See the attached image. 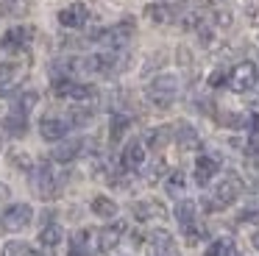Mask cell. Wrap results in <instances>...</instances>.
Returning <instances> with one entry per match:
<instances>
[{"mask_svg": "<svg viewBox=\"0 0 259 256\" xmlns=\"http://www.w3.org/2000/svg\"><path fill=\"white\" fill-rule=\"evenodd\" d=\"M53 92H56L59 98H73V100L95 98V87H90V83H75V81H70V78H56V81H53Z\"/></svg>", "mask_w": 259, "mask_h": 256, "instance_id": "7", "label": "cell"}, {"mask_svg": "<svg viewBox=\"0 0 259 256\" xmlns=\"http://www.w3.org/2000/svg\"><path fill=\"white\" fill-rule=\"evenodd\" d=\"M87 237H90L87 231H78V234H75V237H73V248H70V256H90V250L84 248Z\"/></svg>", "mask_w": 259, "mask_h": 256, "instance_id": "32", "label": "cell"}, {"mask_svg": "<svg viewBox=\"0 0 259 256\" xmlns=\"http://www.w3.org/2000/svg\"><path fill=\"white\" fill-rule=\"evenodd\" d=\"M3 131L12 134V137H23V134L28 131V120H25V114L12 111L9 117H3Z\"/></svg>", "mask_w": 259, "mask_h": 256, "instance_id": "19", "label": "cell"}, {"mask_svg": "<svg viewBox=\"0 0 259 256\" xmlns=\"http://www.w3.org/2000/svg\"><path fill=\"white\" fill-rule=\"evenodd\" d=\"M164 209L159 200H140V203H134V217L137 220H153V217H162Z\"/></svg>", "mask_w": 259, "mask_h": 256, "instance_id": "18", "label": "cell"}, {"mask_svg": "<svg viewBox=\"0 0 259 256\" xmlns=\"http://www.w3.org/2000/svg\"><path fill=\"white\" fill-rule=\"evenodd\" d=\"M245 178L251 187H259V156L245 153Z\"/></svg>", "mask_w": 259, "mask_h": 256, "instance_id": "27", "label": "cell"}, {"mask_svg": "<svg viewBox=\"0 0 259 256\" xmlns=\"http://www.w3.org/2000/svg\"><path fill=\"white\" fill-rule=\"evenodd\" d=\"M220 83H229V75H226L223 70H218V72L209 75V87H220Z\"/></svg>", "mask_w": 259, "mask_h": 256, "instance_id": "34", "label": "cell"}, {"mask_svg": "<svg viewBox=\"0 0 259 256\" xmlns=\"http://www.w3.org/2000/svg\"><path fill=\"white\" fill-rule=\"evenodd\" d=\"M123 231H125L123 223H112V226L101 228V231H98V248H101L103 253H109L112 248H117V245H120V237H123Z\"/></svg>", "mask_w": 259, "mask_h": 256, "instance_id": "12", "label": "cell"}, {"mask_svg": "<svg viewBox=\"0 0 259 256\" xmlns=\"http://www.w3.org/2000/svg\"><path fill=\"white\" fill-rule=\"evenodd\" d=\"M240 220H242V223H248V220H251V223H259V211H242Z\"/></svg>", "mask_w": 259, "mask_h": 256, "instance_id": "37", "label": "cell"}, {"mask_svg": "<svg viewBox=\"0 0 259 256\" xmlns=\"http://www.w3.org/2000/svg\"><path fill=\"white\" fill-rule=\"evenodd\" d=\"M62 226H56V223H48V226H42L39 231V242L45 245V248H56L59 242H62Z\"/></svg>", "mask_w": 259, "mask_h": 256, "instance_id": "20", "label": "cell"}, {"mask_svg": "<svg viewBox=\"0 0 259 256\" xmlns=\"http://www.w3.org/2000/svg\"><path fill=\"white\" fill-rule=\"evenodd\" d=\"M218 167H220L218 159H212V156H198V161H195V181H198V187H206V184L214 178Z\"/></svg>", "mask_w": 259, "mask_h": 256, "instance_id": "15", "label": "cell"}, {"mask_svg": "<svg viewBox=\"0 0 259 256\" xmlns=\"http://www.w3.org/2000/svg\"><path fill=\"white\" fill-rule=\"evenodd\" d=\"M220 125H229V128H245V125H248V117L229 111V114H220Z\"/></svg>", "mask_w": 259, "mask_h": 256, "instance_id": "31", "label": "cell"}, {"mask_svg": "<svg viewBox=\"0 0 259 256\" xmlns=\"http://www.w3.org/2000/svg\"><path fill=\"white\" fill-rule=\"evenodd\" d=\"M170 142V128H153V131L151 134H148V145H151V148L153 150H156V148H164V145H167Z\"/></svg>", "mask_w": 259, "mask_h": 256, "instance_id": "28", "label": "cell"}, {"mask_svg": "<svg viewBox=\"0 0 259 256\" xmlns=\"http://www.w3.org/2000/svg\"><path fill=\"white\" fill-rule=\"evenodd\" d=\"M31 181H34V192L39 198H56L59 187H62V178L53 173V164H48V161L34 167V178Z\"/></svg>", "mask_w": 259, "mask_h": 256, "instance_id": "4", "label": "cell"}, {"mask_svg": "<svg viewBox=\"0 0 259 256\" xmlns=\"http://www.w3.org/2000/svg\"><path fill=\"white\" fill-rule=\"evenodd\" d=\"M128 125H131V120L125 114H112V122H109V139H112V142H120L123 134L128 131Z\"/></svg>", "mask_w": 259, "mask_h": 256, "instance_id": "22", "label": "cell"}, {"mask_svg": "<svg viewBox=\"0 0 259 256\" xmlns=\"http://www.w3.org/2000/svg\"><path fill=\"white\" fill-rule=\"evenodd\" d=\"M248 128H251L253 137H259V114H251V117H248Z\"/></svg>", "mask_w": 259, "mask_h": 256, "instance_id": "36", "label": "cell"}, {"mask_svg": "<svg viewBox=\"0 0 259 256\" xmlns=\"http://www.w3.org/2000/svg\"><path fill=\"white\" fill-rule=\"evenodd\" d=\"M12 159L17 161V167H23V170H31V159L25 153H12Z\"/></svg>", "mask_w": 259, "mask_h": 256, "instance_id": "35", "label": "cell"}, {"mask_svg": "<svg viewBox=\"0 0 259 256\" xmlns=\"http://www.w3.org/2000/svg\"><path fill=\"white\" fill-rule=\"evenodd\" d=\"M206 256H234V242H231L229 237L214 239V242L206 248Z\"/></svg>", "mask_w": 259, "mask_h": 256, "instance_id": "25", "label": "cell"}, {"mask_svg": "<svg viewBox=\"0 0 259 256\" xmlns=\"http://www.w3.org/2000/svg\"><path fill=\"white\" fill-rule=\"evenodd\" d=\"M145 17L151 22H170V9L164 3H151L145 6Z\"/></svg>", "mask_w": 259, "mask_h": 256, "instance_id": "26", "label": "cell"}, {"mask_svg": "<svg viewBox=\"0 0 259 256\" xmlns=\"http://www.w3.org/2000/svg\"><path fill=\"white\" fill-rule=\"evenodd\" d=\"M142 164H145V145H142L140 139H134V142H128L123 150V167L125 170H140Z\"/></svg>", "mask_w": 259, "mask_h": 256, "instance_id": "14", "label": "cell"}, {"mask_svg": "<svg viewBox=\"0 0 259 256\" xmlns=\"http://www.w3.org/2000/svg\"><path fill=\"white\" fill-rule=\"evenodd\" d=\"M67 131H70V122L62 120V117H45V120L39 122V134H42V139H48V142L64 139Z\"/></svg>", "mask_w": 259, "mask_h": 256, "instance_id": "10", "label": "cell"}, {"mask_svg": "<svg viewBox=\"0 0 259 256\" xmlns=\"http://www.w3.org/2000/svg\"><path fill=\"white\" fill-rule=\"evenodd\" d=\"M259 81V72H256V64L253 61H240L234 70L229 72V87L231 92H251Z\"/></svg>", "mask_w": 259, "mask_h": 256, "instance_id": "5", "label": "cell"}, {"mask_svg": "<svg viewBox=\"0 0 259 256\" xmlns=\"http://www.w3.org/2000/svg\"><path fill=\"white\" fill-rule=\"evenodd\" d=\"M167 192L173 195V198H179V195L184 192V173H170L167 176Z\"/></svg>", "mask_w": 259, "mask_h": 256, "instance_id": "29", "label": "cell"}, {"mask_svg": "<svg viewBox=\"0 0 259 256\" xmlns=\"http://www.w3.org/2000/svg\"><path fill=\"white\" fill-rule=\"evenodd\" d=\"M90 20V6L87 3H70L67 9L59 11V22L64 28H84Z\"/></svg>", "mask_w": 259, "mask_h": 256, "instance_id": "8", "label": "cell"}, {"mask_svg": "<svg viewBox=\"0 0 259 256\" xmlns=\"http://www.w3.org/2000/svg\"><path fill=\"white\" fill-rule=\"evenodd\" d=\"M176 220H179V226L184 231L195 228V203L192 200H179V206H176Z\"/></svg>", "mask_w": 259, "mask_h": 256, "instance_id": "17", "label": "cell"}, {"mask_svg": "<svg viewBox=\"0 0 259 256\" xmlns=\"http://www.w3.org/2000/svg\"><path fill=\"white\" fill-rule=\"evenodd\" d=\"M36 100H39V95H36V92H23V95L14 98L12 111H17V114H28V111L36 106Z\"/></svg>", "mask_w": 259, "mask_h": 256, "instance_id": "23", "label": "cell"}, {"mask_svg": "<svg viewBox=\"0 0 259 256\" xmlns=\"http://www.w3.org/2000/svg\"><path fill=\"white\" fill-rule=\"evenodd\" d=\"M31 220H34V209L28 203H12L0 217L3 228H9V231H23Z\"/></svg>", "mask_w": 259, "mask_h": 256, "instance_id": "6", "label": "cell"}, {"mask_svg": "<svg viewBox=\"0 0 259 256\" xmlns=\"http://www.w3.org/2000/svg\"><path fill=\"white\" fill-rule=\"evenodd\" d=\"M81 150H84V139H67V142H59L56 148H53V161L67 164V161L78 159Z\"/></svg>", "mask_w": 259, "mask_h": 256, "instance_id": "13", "label": "cell"}, {"mask_svg": "<svg viewBox=\"0 0 259 256\" xmlns=\"http://www.w3.org/2000/svg\"><path fill=\"white\" fill-rule=\"evenodd\" d=\"M131 36H134V22H131V20H123V22H117V25L106 28V31H98L95 33V39L106 50H123L125 45L131 42Z\"/></svg>", "mask_w": 259, "mask_h": 256, "instance_id": "3", "label": "cell"}, {"mask_svg": "<svg viewBox=\"0 0 259 256\" xmlns=\"http://www.w3.org/2000/svg\"><path fill=\"white\" fill-rule=\"evenodd\" d=\"M145 95H148V100H151L153 106L167 109V106L179 98V78L176 75H156L151 83H148Z\"/></svg>", "mask_w": 259, "mask_h": 256, "instance_id": "1", "label": "cell"}, {"mask_svg": "<svg viewBox=\"0 0 259 256\" xmlns=\"http://www.w3.org/2000/svg\"><path fill=\"white\" fill-rule=\"evenodd\" d=\"M31 36H34V28H28V25H14V28H9V31L3 33V39H0V48H9V50L25 48V45L31 42Z\"/></svg>", "mask_w": 259, "mask_h": 256, "instance_id": "11", "label": "cell"}, {"mask_svg": "<svg viewBox=\"0 0 259 256\" xmlns=\"http://www.w3.org/2000/svg\"><path fill=\"white\" fill-rule=\"evenodd\" d=\"M3 256H39L28 242H20V239H12V242L3 245Z\"/></svg>", "mask_w": 259, "mask_h": 256, "instance_id": "24", "label": "cell"}, {"mask_svg": "<svg viewBox=\"0 0 259 256\" xmlns=\"http://www.w3.org/2000/svg\"><path fill=\"white\" fill-rule=\"evenodd\" d=\"M176 142L184 150H195L198 145H201V137H198V131L190 122H179V125H176Z\"/></svg>", "mask_w": 259, "mask_h": 256, "instance_id": "16", "label": "cell"}, {"mask_svg": "<svg viewBox=\"0 0 259 256\" xmlns=\"http://www.w3.org/2000/svg\"><path fill=\"white\" fill-rule=\"evenodd\" d=\"M240 192H242L240 176H234V173H226V176L220 178V184L214 187V195H212V203H209V211H212V209H226V206H231L237 198H240Z\"/></svg>", "mask_w": 259, "mask_h": 256, "instance_id": "2", "label": "cell"}, {"mask_svg": "<svg viewBox=\"0 0 259 256\" xmlns=\"http://www.w3.org/2000/svg\"><path fill=\"white\" fill-rule=\"evenodd\" d=\"M6 195H9V187L6 184H0V198H6Z\"/></svg>", "mask_w": 259, "mask_h": 256, "instance_id": "39", "label": "cell"}, {"mask_svg": "<svg viewBox=\"0 0 259 256\" xmlns=\"http://www.w3.org/2000/svg\"><path fill=\"white\" fill-rule=\"evenodd\" d=\"M14 67L12 64H0V92H6L9 87H12V81H14Z\"/></svg>", "mask_w": 259, "mask_h": 256, "instance_id": "33", "label": "cell"}, {"mask_svg": "<svg viewBox=\"0 0 259 256\" xmlns=\"http://www.w3.org/2000/svg\"><path fill=\"white\" fill-rule=\"evenodd\" d=\"M251 245L259 250V231H253V234H251Z\"/></svg>", "mask_w": 259, "mask_h": 256, "instance_id": "38", "label": "cell"}, {"mask_svg": "<svg viewBox=\"0 0 259 256\" xmlns=\"http://www.w3.org/2000/svg\"><path fill=\"white\" fill-rule=\"evenodd\" d=\"M92 211H95L98 217H109V220H112V217L117 215V203H114L112 198H106V195H98V198L92 200Z\"/></svg>", "mask_w": 259, "mask_h": 256, "instance_id": "21", "label": "cell"}, {"mask_svg": "<svg viewBox=\"0 0 259 256\" xmlns=\"http://www.w3.org/2000/svg\"><path fill=\"white\" fill-rule=\"evenodd\" d=\"M90 120H92V111H87V109H70V114H67L70 125H87Z\"/></svg>", "mask_w": 259, "mask_h": 256, "instance_id": "30", "label": "cell"}, {"mask_svg": "<svg viewBox=\"0 0 259 256\" xmlns=\"http://www.w3.org/2000/svg\"><path fill=\"white\" fill-rule=\"evenodd\" d=\"M148 256H179V248H176L173 237H170L164 228L151 234V245H148Z\"/></svg>", "mask_w": 259, "mask_h": 256, "instance_id": "9", "label": "cell"}]
</instances>
